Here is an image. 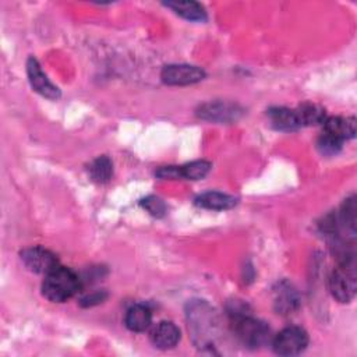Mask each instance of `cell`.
Masks as SVG:
<instances>
[{"instance_id": "1", "label": "cell", "mask_w": 357, "mask_h": 357, "mask_svg": "<svg viewBox=\"0 0 357 357\" xmlns=\"http://www.w3.org/2000/svg\"><path fill=\"white\" fill-rule=\"evenodd\" d=\"M188 329L197 346H211L218 337L219 318L212 307L204 301H192L187 311Z\"/></svg>"}, {"instance_id": "2", "label": "cell", "mask_w": 357, "mask_h": 357, "mask_svg": "<svg viewBox=\"0 0 357 357\" xmlns=\"http://www.w3.org/2000/svg\"><path fill=\"white\" fill-rule=\"evenodd\" d=\"M81 280L75 272L68 268L57 266L45 275L42 283V294L53 303H63L78 293Z\"/></svg>"}, {"instance_id": "3", "label": "cell", "mask_w": 357, "mask_h": 357, "mask_svg": "<svg viewBox=\"0 0 357 357\" xmlns=\"http://www.w3.org/2000/svg\"><path fill=\"white\" fill-rule=\"evenodd\" d=\"M230 319H231V328L236 337L244 346L250 349H258L261 346H265L269 342L271 329L265 322L252 318L245 311L238 314H231Z\"/></svg>"}, {"instance_id": "4", "label": "cell", "mask_w": 357, "mask_h": 357, "mask_svg": "<svg viewBox=\"0 0 357 357\" xmlns=\"http://www.w3.org/2000/svg\"><path fill=\"white\" fill-rule=\"evenodd\" d=\"M356 262H340L329 276L328 284L331 294L339 303H350L357 290Z\"/></svg>"}, {"instance_id": "5", "label": "cell", "mask_w": 357, "mask_h": 357, "mask_svg": "<svg viewBox=\"0 0 357 357\" xmlns=\"http://www.w3.org/2000/svg\"><path fill=\"white\" fill-rule=\"evenodd\" d=\"M308 344V335L300 326H287L282 329L273 339V351L279 356H297L305 350Z\"/></svg>"}, {"instance_id": "6", "label": "cell", "mask_w": 357, "mask_h": 357, "mask_svg": "<svg viewBox=\"0 0 357 357\" xmlns=\"http://www.w3.org/2000/svg\"><path fill=\"white\" fill-rule=\"evenodd\" d=\"M20 257L24 265L35 273L47 275L59 266L57 257L50 250H46L43 247L25 248L20 252Z\"/></svg>"}, {"instance_id": "7", "label": "cell", "mask_w": 357, "mask_h": 357, "mask_svg": "<svg viewBox=\"0 0 357 357\" xmlns=\"http://www.w3.org/2000/svg\"><path fill=\"white\" fill-rule=\"evenodd\" d=\"M205 71L190 64H169L165 66L160 78L167 85H191L202 81Z\"/></svg>"}, {"instance_id": "8", "label": "cell", "mask_w": 357, "mask_h": 357, "mask_svg": "<svg viewBox=\"0 0 357 357\" xmlns=\"http://www.w3.org/2000/svg\"><path fill=\"white\" fill-rule=\"evenodd\" d=\"M26 74H28V79L31 82V86L33 88V91H36L39 95L52 99V100H57L61 96L60 89L46 77V74L42 71L38 60L35 57H29L26 61Z\"/></svg>"}, {"instance_id": "9", "label": "cell", "mask_w": 357, "mask_h": 357, "mask_svg": "<svg viewBox=\"0 0 357 357\" xmlns=\"http://www.w3.org/2000/svg\"><path fill=\"white\" fill-rule=\"evenodd\" d=\"M241 113L243 110L237 105L229 102H208L198 109V116L201 119L219 123L236 121Z\"/></svg>"}, {"instance_id": "10", "label": "cell", "mask_w": 357, "mask_h": 357, "mask_svg": "<svg viewBox=\"0 0 357 357\" xmlns=\"http://www.w3.org/2000/svg\"><path fill=\"white\" fill-rule=\"evenodd\" d=\"M149 339L156 349H173L180 340V329L170 321H162L152 328Z\"/></svg>"}, {"instance_id": "11", "label": "cell", "mask_w": 357, "mask_h": 357, "mask_svg": "<svg viewBox=\"0 0 357 357\" xmlns=\"http://www.w3.org/2000/svg\"><path fill=\"white\" fill-rule=\"evenodd\" d=\"M322 132L329 134L342 142L351 139L356 135V119L354 117H340V116L326 117V120L324 121Z\"/></svg>"}, {"instance_id": "12", "label": "cell", "mask_w": 357, "mask_h": 357, "mask_svg": "<svg viewBox=\"0 0 357 357\" xmlns=\"http://www.w3.org/2000/svg\"><path fill=\"white\" fill-rule=\"evenodd\" d=\"M273 304L278 314L289 315L298 308L300 303L296 290L287 282H282L278 284V289L275 290Z\"/></svg>"}, {"instance_id": "13", "label": "cell", "mask_w": 357, "mask_h": 357, "mask_svg": "<svg viewBox=\"0 0 357 357\" xmlns=\"http://www.w3.org/2000/svg\"><path fill=\"white\" fill-rule=\"evenodd\" d=\"M195 205L204 209L212 211H226L231 209L237 204V198L219 191H208L195 198Z\"/></svg>"}, {"instance_id": "14", "label": "cell", "mask_w": 357, "mask_h": 357, "mask_svg": "<svg viewBox=\"0 0 357 357\" xmlns=\"http://www.w3.org/2000/svg\"><path fill=\"white\" fill-rule=\"evenodd\" d=\"M268 119L273 128L280 131H294L301 127L296 110L287 107H272L268 110Z\"/></svg>"}, {"instance_id": "15", "label": "cell", "mask_w": 357, "mask_h": 357, "mask_svg": "<svg viewBox=\"0 0 357 357\" xmlns=\"http://www.w3.org/2000/svg\"><path fill=\"white\" fill-rule=\"evenodd\" d=\"M152 312L144 304H134L130 307L124 317L126 326L132 332H144L151 326Z\"/></svg>"}, {"instance_id": "16", "label": "cell", "mask_w": 357, "mask_h": 357, "mask_svg": "<svg viewBox=\"0 0 357 357\" xmlns=\"http://www.w3.org/2000/svg\"><path fill=\"white\" fill-rule=\"evenodd\" d=\"M166 7L172 8L180 17L192 21V22H204L206 20V11L204 6L198 1L185 0V1H167Z\"/></svg>"}, {"instance_id": "17", "label": "cell", "mask_w": 357, "mask_h": 357, "mask_svg": "<svg viewBox=\"0 0 357 357\" xmlns=\"http://www.w3.org/2000/svg\"><path fill=\"white\" fill-rule=\"evenodd\" d=\"M298 114V120L303 126H317V124H324V121L326 120V114L325 110L317 105L312 103H304L301 105L297 110Z\"/></svg>"}, {"instance_id": "18", "label": "cell", "mask_w": 357, "mask_h": 357, "mask_svg": "<svg viewBox=\"0 0 357 357\" xmlns=\"http://www.w3.org/2000/svg\"><path fill=\"white\" fill-rule=\"evenodd\" d=\"M89 174L96 183H106L113 176V163L107 156L96 158L89 166Z\"/></svg>"}, {"instance_id": "19", "label": "cell", "mask_w": 357, "mask_h": 357, "mask_svg": "<svg viewBox=\"0 0 357 357\" xmlns=\"http://www.w3.org/2000/svg\"><path fill=\"white\" fill-rule=\"evenodd\" d=\"M211 167H212V165L208 160H192L190 163H185V165L180 166L181 178L201 180L209 173Z\"/></svg>"}, {"instance_id": "20", "label": "cell", "mask_w": 357, "mask_h": 357, "mask_svg": "<svg viewBox=\"0 0 357 357\" xmlns=\"http://www.w3.org/2000/svg\"><path fill=\"white\" fill-rule=\"evenodd\" d=\"M342 141L325 132H322L317 141V146L322 155H336L342 149Z\"/></svg>"}, {"instance_id": "21", "label": "cell", "mask_w": 357, "mask_h": 357, "mask_svg": "<svg viewBox=\"0 0 357 357\" xmlns=\"http://www.w3.org/2000/svg\"><path fill=\"white\" fill-rule=\"evenodd\" d=\"M141 206L148 212L151 213L152 216L155 218H162L166 215V204L159 198V197H155V195H148L146 198H144L141 201Z\"/></svg>"}, {"instance_id": "22", "label": "cell", "mask_w": 357, "mask_h": 357, "mask_svg": "<svg viewBox=\"0 0 357 357\" xmlns=\"http://www.w3.org/2000/svg\"><path fill=\"white\" fill-rule=\"evenodd\" d=\"M155 174L163 180L181 178V169H180V166H163V167H159L155 172Z\"/></svg>"}, {"instance_id": "23", "label": "cell", "mask_w": 357, "mask_h": 357, "mask_svg": "<svg viewBox=\"0 0 357 357\" xmlns=\"http://www.w3.org/2000/svg\"><path fill=\"white\" fill-rule=\"evenodd\" d=\"M106 297H107V294L105 291H93V293L81 298V305L82 307H92V305H96V304L102 303Z\"/></svg>"}]
</instances>
